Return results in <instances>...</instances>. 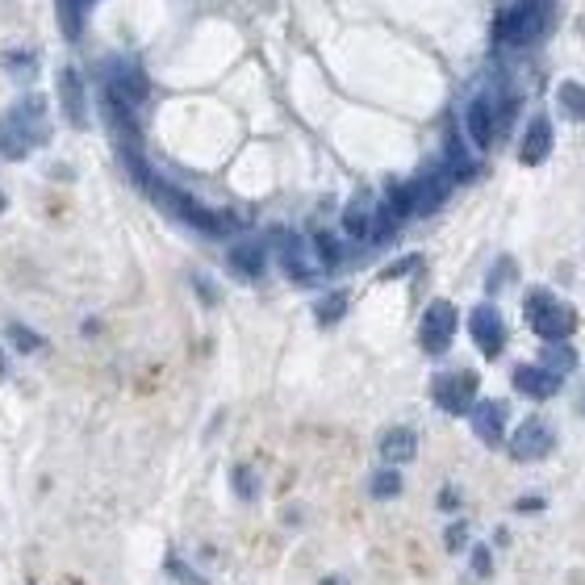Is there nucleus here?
Wrapping results in <instances>:
<instances>
[{
  "label": "nucleus",
  "instance_id": "obj_1",
  "mask_svg": "<svg viewBox=\"0 0 585 585\" xmlns=\"http://www.w3.org/2000/svg\"><path fill=\"white\" fill-rule=\"evenodd\" d=\"M122 159H126L130 176L138 180V189H143V193H147L155 205H163V209H168V214H172L176 222L193 226L197 234H209V239H218V234H226V230H230V222H226L222 214H214V209H209V205H201L193 193H184V189H176L172 180L155 176V172L147 168V159L138 155V147L122 151Z\"/></svg>",
  "mask_w": 585,
  "mask_h": 585
},
{
  "label": "nucleus",
  "instance_id": "obj_2",
  "mask_svg": "<svg viewBox=\"0 0 585 585\" xmlns=\"http://www.w3.org/2000/svg\"><path fill=\"white\" fill-rule=\"evenodd\" d=\"M51 143V117H46L42 97L17 101L9 113H0V155L5 159H26L30 151Z\"/></svg>",
  "mask_w": 585,
  "mask_h": 585
},
{
  "label": "nucleus",
  "instance_id": "obj_3",
  "mask_svg": "<svg viewBox=\"0 0 585 585\" xmlns=\"http://www.w3.org/2000/svg\"><path fill=\"white\" fill-rule=\"evenodd\" d=\"M523 310H527L531 331L540 335L544 343H569V335L577 331L573 306H569V301H560L556 293H548V289H531Z\"/></svg>",
  "mask_w": 585,
  "mask_h": 585
},
{
  "label": "nucleus",
  "instance_id": "obj_4",
  "mask_svg": "<svg viewBox=\"0 0 585 585\" xmlns=\"http://www.w3.org/2000/svg\"><path fill=\"white\" fill-rule=\"evenodd\" d=\"M431 402L443 414H468L481 397H477V372L473 368H456V372H439L431 381Z\"/></svg>",
  "mask_w": 585,
  "mask_h": 585
},
{
  "label": "nucleus",
  "instance_id": "obj_5",
  "mask_svg": "<svg viewBox=\"0 0 585 585\" xmlns=\"http://www.w3.org/2000/svg\"><path fill=\"white\" fill-rule=\"evenodd\" d=\"M456 326H460V310L452 301H431L423 322H418V343H423L427 356H443L456 339Z\"/></svg>",
  "mask_w": 585,
  "mask_h": 585
},
{
  "label": "nucleus",
  "instance_id": "obj_6",
  "mask_svg": "<svg viewBox=\"0 0 585 585\" xmlns=\"http://www.w3.org/2000/svg\"><path fill=\"white\" fill-rule=\"evenodd\" d=\"M276 260H280V268L289 272V280H297V285H314L318 272H322L314 247L301 239V234H293V230L276 234Z\"/></svg>",
  "mask_w": 585,
  "mask_h": 585
},
{
  "label": "nucleus",
  "instance_id": "obj_7",
  "mask_svg": "<svg viewBox=\"0 0 585 585\" xmlns=\"http://www.w3.org/2000/svg\"><path fill=\"white\" fill-rule=\"evenodd\" d=\"M498 122H502V113L494 105V97H473L464 109V134H468V143H473L477 151H489L494 147V138H498Z\"/></svg>",
  "mask_w": 585,
  "mask_h": 585
},
{
  "label": "nucleus",
  "instance_id": "obj_8",
  "mask_svg": "<svg viewBox=\"0 0 585 585\" xmlns=\"http://www.w3.org/2000/svg\"><path fill=\"white\" fill-rule=\"evenodd\" d=\"M468 335H473V343H477V351L485 360H494V356H502V347H506V322H502V314H498V306H481L468 314Z\"/></svg>",
  "mask_w": 585,
  "mask_h": 585
},
{
  "label": "nucleus",
  "instance_id": "obj_9",
  "mask_svg": "<svg viewBox=\"0 0 585 585\" xmlns=\"http://www.w3.org/2000/svg\"><path fill=\"white\" fill-rule=\"evenodd\" d=\"M552 448H556V435H552V427L544 423V418H535V414L523 418L519 431L510 435V456H514V460H523V464L544 460Z\"/></svg>",
  "mask_w": 585,
  "mask_h": 585
},
{
  "label": "nucleus",
  "instance_id": "obj_10",
  "mask_svg": "<svg viewBox=\"0 0 585 585\" xmlns=\"http://www.w3.org/2000/svg\"><path fill=\"white\" fill-rule=\"evenodd\" d=\"M544 21H548V0H519L514 13L506 17L502 38H510L514 46H531L544 34Z\"/></svg>",
  "mask_w": 585,
  "mask_h": 585
},
{
  "label": "nucleus",
  "instance_id": "obj_11",
  "mask_svg": "<svg viewBox=\"0 0 585 585\" xmlns=\"http://www.w3.org/2000/svg\"><path fill=\"white\" fill-rule=\"evenodd\" d=\"M452 184H456V176H452V168L448 163H435V168H427L423 176H414V197H418V218H427V214H435V209L448 201V193H452Z\"/></svg>",
  "mask_w": 585,
  "mask_h": 585
},
{
  "label": "nucleus",
  "instance_id": "obj_12",
  "mask_svg": "<svg viewBox=\"0 0 585 585\" xmlns=\"http://www.w3.org/2000/svg\"><path fill=\"white\" fill-rule=\"evenodd\" d=\"M105 88H113L117 97H122L126 105H134V109L151 97V84H147V76H143V67H138V63H126V59L109 63V72H105Z\"/></svg>",
  "mask_w": 585,
  "mask_h": 585
},
{
  "label": "nucleus",
  "instance_id": "obj_13",
  "mask_svg": "<svg viewBox=\"0 0 585 585\" xmlns=\"http://www.w3.org/2000/svg\"><path fill=\"white\" fill-rule=\"evenodd\" d=\"M468 423H473V435L485 443V448H498V443H506V402L485 397V402H477L473 410H468Z\"/></svg>",
  "mask_w": 585,
  "mask_h": 585
},
{
  "label": "nucleus",
  "instance_id": "obj_14",
  "mask_svg": "<svg viewBox=\"0 0 585 585\" xmlns=\"http://www.w3.org/2000/svg\"><path fill=\"white\" fill-rule=\"evenodd\" d=\"M510 381L523 397H531V402H548V397L560 389V377L544 364H519L510 372Z\"/></svg>",
  "mask_w": 585,
  "mask_h": 585
},
{
  "label": "nucleus",
  "instance_id": "obj_15",
  "mask_svg": "<svg viewBox=\"0 0 585 585\" xmlns=\"http://www.w3.org/2000/svg\"><path fill=\"white\" fill-rule=\"evenodd\" d=\"M59 101H63V113H67V122H72L76 130L88 126V97H84V80L76 67H63L59 72Z\"/></svg>",
  "mask_w": 585,
  "mask_h": 585
},
{
  "label": "nucleus",
  "instance_id": "obj_16",
  "mask_svg": "<svg viewBox=\"0 0 585 585\" xmlns=\"http://www.w3.org/2000/svg\"><path fill=\"white\" fill-rule=\"evenodd\" d=\"M552 155V122L544 113H535L527 130H523V143H519V159L527 163V168H540V163Z\"/></svg>",
  "mask_w": 585,
  "mask_h": 585
},
{
  "label": "nucleus",
  "instance_id": "obj_17",
  "mask_svg": "<svg viewBox=\"0 0 585 585\" xmlns=\"http://www.w3.org/2000/svg\"><path fill=\"white\" fill-rule=\"evenodd\" d=\"M226 264L234 276H243V280H260L268 272V247L264 243H234L230 255H226Z\"/></svg>",
  "mask_w": 585,
  "mask_h": 585
},
{
  "label": "nucleus",
  "instance_id": "obj_18",
  "mask_svg": "<svg viewBox=\"0 0 585 585\" xmlns=\"http://www.w3.org/2000/svg\"><path fill=\"white\" fill-rule=\"evenodd\" d=\"M372 222H377V201H372L368 193H360L356 201L343 209V230H347V239L372 243Z\"/></svg>",
  "mask_w": 585,
  "mask_h": 585
},
{
  "label": "nucleus",
  "instance_id": "obj_19",
  "mask_svg": "<svg viewBox=\"0 0 585 585\" xmlns=\"http://www.w3.org/2000/svg\"><path fill=\"white\" fill-rule=\"evenodd\" d=\"M381 460L385 464H406V460H414L418 456V435L410 431V427H389L385 435H381Z\"/></svg>",
  "mask_w": 585,
  "mask_h": 585
},
{
  "label": "nucleus",
  "instance_id": "obj_20",
  "mask_svg": "<svg viewBox=\"0 0 585 585\" xmlns=\"http://www.w3.org/2000/svg\"><path fill=\"white\" fill-rule=\"evenodd\" d=\"M385 205L393 209L397 218H414L418 214V197H414V180H393L389 189H385Z\"/></svg>",
  "mask_w": 585,
  "mask_h": 585
},
{
  "label": "nucleus",
  "instance_id": "obj_21",
  "mask_svg": "<svg viewBox=\"0 0 585 585\" xmlns=\"http://www.w3.org/2000/svg\"><path fill=\"white\" fill-rule=\"evenodd\" d=\"M310 247H314V255H318V264H322V272H335L339 264H343V243L335 239L331 230H314V239H310Z\"/></svg>",
  "mask_w": 585,
  "mask_h": 585
},
{
  "label": "nucleus",
  "instance_id": "obj_22",
  "mask_svg": "<svg viewBox=\"0 0 585 585\" xmlns=\"http://www.w3.org/2000/svg\"><path fill=\"white\" fill-rule=\"evenodd\" d=\"M540 364L552 368L556 377H569V372L577 368V351H573L569 343H548V347H544V356H540Z\"/></svg>",
  "mask_w": 585,
  "mask_h": 585
},
{
  "label": "nucleus",
  "instance_id": "obj_23",
  "mask_svg": "<svg viewBox=\"0 0 585 585\" xmlns=\"http://www.w3.org/2000/svg\"><path fill=\"white\" fill-rule=\"evenodd\" d=\"M556 97H560V109H565V113L573 117V122H585V84L565 80V84H560Z\"/></svg>",
  "mask_w": 585,
  "mask_h": 585
},
{
  "label": "nucleus",
  "instance_id": "obj_24",
  "mask_svg": "<svg viewBox=\"0 0 585 585\" xmlns=\"http://www.w3.org/2000/svg\"><path fill=\"white\" fill-rule=\"evenodd\" d=\"M343 314H347V293H343V289L326 293V297L318 301V306H314V318H318V326H335Z\"/></svg>",
  "mask_w": 585,
  "mask_h": 585
},
{
  "label": "nucleus",
  "instance_id": "obj_25",
  "mask_svg": "<svg viewBox=\"0 0 585 585\" xmlns=\"http://www.w3.org/2000/svg\"><path fill=\"white\" fill-rule=\"evenodd\" d=\"M5 335H9V343L21 351V356H34V351L42 347V335H34L26 322H9V326H5Z\"/></svg>",
  "mask_w": 585,
  "mask_h": 585
},
{
  "label": "nucleus",
  "instance_id": "obj_26",
  "mask_svg": "<svg viewBox=\"0 0 585 585\" xmlns=\"http://www.w3.org/2000/svg\"><path fill=\"white\" fill-rule=\"evenodd\" d=\"M402 494V473L397 468H385V473L372 477V498H397Z\"/></svg>",
  "mask_w": 585,
  "mask_h": 585
},
{
  "label": "nucleus",
  "instance_id": "obj_27",
  "mask_svg": "<svg viewBox=\"0 0 585 585\" xmlns=\"http://www.w3.org/2000/svg\"><path fill=\"white\" fill-rule=\"evenodd\" d=\"M234 494L247 498V502L260 494V485H255V473H251V468H234Z\"/></svg>",
  "mask_w": 585,
  "mask_h": 585
},
{
  "label": "nucleus",
  "instance_id": "obj_28",
  "mask_svg": "<svg viewBox=\"0 0 585 585\" xmlns=\"http://www.w3.org/2000/svg\"><path fill=\"white\" fill-rule=\"evenodd\" d=\"M168 573H172V577H180V585H205V581H201V577H197L189 565H184V560H180L176 552L168 556Z\"/></svg>",
  "mask_w": 585,
  "mask_h": 585
},
{
  "label": "nucleus",
  "instance_id": "obj_29",
  "mask_svg": "<svg viewBox=\"0 0 585 585\" xmlns=\"http://www.w3.org/2000/svg\"><path fill=\"white\" fill-rule=\"evenodd\" d=\"M418 264H423V260H418V255H406V260H397V264H393V268H385L381 276H385V280H393V276H406V272H410V268H418Z\"/></svg>",
  "mask_w": 585,
  "mask_h": 585
},
{
  "label": "nucleus",
  "instance_id": "obj_30",
  "mask_svg": "<svg viewBox=\"0 0 585 585\" xmlns=\"http://www.w3.org/2000/svg\"><path fill=\"white\" fill-rule=\"evenodd\" d=\"M5 63H13V76H17V80H30V72H34V67H30L34 59H30V55H9Z\"/></svg>",
  "mask_w": 585,
  "mask_h": 585
},
{
  "label": "nucleus",
  "instance_id": "obj_31",
  "mask_svg": "<svg viewBox=\"0 0 585 585\" xmlns=\"http://www.w3.org/2000/svg\"><path fill=\"white\" fill-rule=\"evenodd\" d=\"M464 540H468V527H464V523L448 527V548H452V552H464Z\"/></svg>",
  "mask_w": 585,
  "mask_h": 585
},
{
  "label": "nucleus",
  "instance_id": "obj_32",
  "mask_svg": "<svg viewBox=\"0 0 585 585\" xmlns=\"http://www.w3.org/2000/svg\"><path fill=\"white\" fill-rule=\"evenodd\" d=\"M473 569H477V573H489V569H494V560H489V548L477 544V552H473Z\"/></svg>",
  "mask_w": 585,
  "mask_h": 585
},
{
  "label": "nucleus",
  "instance_id": "obj_33",
  "mask_svg": "<svg viewBox=\"0 0 585 585\" xmlns=\"http://www.w3.org/2000/svg\"><path fill=\"white\" fill-rule=\"evenodd\" d=\"M456 502H460V498L452 494V489H443V494H439V506H456Z\"/></svg>",
  "mask_w": 585,
  "mask_h": 585
},
{
  "label": "nucleus",
  "instance_id": "obj_34",
  "mask_svg": "<svg viewBox=\"0 0 585 585\" xmlns=\"http://www.w3.org/2000/svg\"><path fill=\"white\" fill-rule=\"evenodd\" d=\"M318 585H347V581H343V577H322Z\"/></svg>",
  "mask_w": 585,
  "mask_h": 585
},
{
  "label": "nucleus",
  "instance_id": "obj_35",
  "mask_svg": "<svg viewBox=\"0 0 585 585\" xmlns=\"http://www.w3.org/2000/svg\"><path fill=\"white\" fill-rule=\"evenodd\" d=\"M72 5H80V9H92V5H97V0H72Z\"/></svg>",
  "mask_w": 585,
  "mask_h": 585
},
{
  "label": "nucleus",
  "instance_id": "obj_36",
  "mask_svg": "<svg viewBox=\"0 0 585 585\" xmlns=\"http://www.w3.org/2000/svg\"><path fill=\"white\" fill-rule=\"evenodd\" d=\"M5 372H9V368H5V356H0V377H5Z\"/></svg>",
  "mask_w": 585,
  "mask_h": 585
},
{
  "label": "nucleus",
  "instance_id": "obj_37",
  "mask_svg": "<svg viewBox=\"0 0 585 585\" xmlns=\"http://www.w3.org/2000/svg\"><path fill=\"white\" fill-rule=\"evenodd\" d=\"M5 205H9V201H5V193H0V214H5Z\"/></svg>",
  "mask_w": 585,
  "mask_h": 585
},
{
  "label": "nucleus",
  "instance_id": "obj_38",
  "mask_svg": "<svg viewBox=\"0 0 585 585\" xmlns=\"http://www.w3.org/2000/svg\"><path fill=\"white\" fill-rule=\"evenodd\" d=\"M581 414H585V389H581Z\"/></svg>",
  "mask_w": 585,
  "mask_h": 585
}]
</instances>
